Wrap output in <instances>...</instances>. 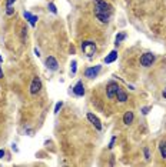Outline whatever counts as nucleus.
<instances>
[{
  "mask_svg": "<svg viewBox=\"0 0 166 167\" xmlns=\"http://www.w3.org/2000/svg\"><path fill=\"white\" fill-rule=\"evenodd\" d=\"M96 43L92 41V40H84L82 43V50L83 53L87 56V57H93V54L96 53Z\"/></svg>",
  "mask_w": 166,
  "mask_h": 167,
  "instance_id": "nucleus-2",
  "label": "nucleus"
},
{
  "mask_svg": "<svg viewBox=\"0 0 166 167\" xmlns=\"http://www.w3.org/2000/svg\"><path fill=\"white\" fill-rule=\"evenodd\" d=\"M47 7H49V10L53 13V15H56V13H58V9H56V6H55L53 3H49V6H47Z\"/></svg>",
  "mask_w": 166,
  "mask_h": 167,
  "instance_id": "nucleus-15",
  "label": "nucleus"
},
{
  "mask_svg": "<svg viewBox=\"0 0 166 167\" xmlns=\"http://www.w3.org/2000/svg\"><path fill=\"white\" fill-rule=\"evenodd\" d=\"M116 97H117V102H120V103H124V102L127 100V94L124 93L122 89H119V90H117Z\"/></svg>",
  "mask_w": 166,
  "mask_h": 167,
  "instance_id": "nucleus-12",
  "label": "nucleus"
},
{
  "mask_svg": "<svg viewBox=\"0 0 166 167\" xmlns=\"http://www.w3.org/2000/svg\"><path fill=\"white\" fill-rule=\"evenodd\" d=\"M72 90H73V93H75L77 97H82V96H84V86H83L82 81H77V83H76V86L72 89Z\"/></svg>",
  "mask_w": 166,
  "mask_h": 167,
  "instance_id": "nucleus-9",
  "label": "nucleus"
},
{
  "mask_svg": "<svg viewBox=\"0 0 166 167\" xmlns=\"http://www.w3.org/2000/svg\"><path fill=\"white\" fill-rule=\"evenodd\" d=\"M1 62H3V59H1V56H0V63H1Z\"/></svg>",
  "mask_w": 166,
  "mask_h": 167,
  "instance_id": "nucleus-30",
  "label": "nucleus"
},
{
  "mask_svg": "<svg viewBox=\"0 0 166 167\" xmlns=\"http://www.w3.org/2000/svg\"><path fill=\"white\" fill-rule=\"evenodd\" d=\"M119 89L120 87H119V84H117L116 81H110L108 84V87H106V96H108V99H115Z\"/></svg>",
  "mask_w": 166,
  "mask_h": 167,
  "instance_id": "nucleus-3",
  "label": "nucleus"
},
{
  "mask_svg": "<svg viewBox=\"0 0 166 167\" xmlns=\"http://www.w3.org/2000/svg\"><path fill=\"white\" fill-rule=\"evenodd\" d=\"M115 142H116V136H113V137H112V140H110V143H109V149H110V150L113 149V146H115Z\"/></svg>",
  "mask_w": 166,
  "mask_h": 167,
  "instance_id": "nucleus-21",
  "label": "nucleus"
},
{
  "mask_svg": "<svg viewBox=\"0 0 166 167\" xmlns=\"http://www.w3.org/2000/svg\"><path fill=\"white\" fill-rule=\"evenodd\" d=\"M34 54H36V56H37V57H39V56H40V52H39L37 49H34Z\"/></svg>",
  "mask_w": 166,
  "mask_h": 167,
  "instance_id": "nucleus-26",
  "label": "nucleus"
},
{
  "mask_svg": "<svg viewBox=\"0 0 166 167\" xmlns=\"http://www.w3.org/2000/svg\"><path fill=\"white\" fill-rule=\"evenodd\" d=\"M0 79H3V70H1V66H0Z\"/></svg>",
  "mask_w": 166,
  "mask_h": 167,
  "instance_id": "nucleus-28",
  "label": "nucleus"
},
{
  "mask_svg": "<svg viewBox=\"0 0 166 167\" xmlns=\"http://www.w3.org/2000/svg\"><path fill=\"white\" fill-rule=\"evenodd\" d=\"M149 110H150V107H143V109H142V114H145V116H146V114L149 113Z\"/></svg>",
  "mask_w": 166,
  "mask_h": 167,
  "instance_id": "nucleus-24",
  "label": "nucleus"
},
{
  "mask_svg": "<svg viewBox=\"0 0 166 167\" xmlns=\"http://www.w3.org/2000/svg\"><path fill=\"white\" fill-rule=\"evenodd\" d=\"M62 106H63V102H59V103H56V106H55V114H58L59 111H60Z\"/></svg>",
  "mask_w": 166,
  "mask_h": 167,
  "instance_id": "nucleus-16",
  "label": "nucleus"
},
{
  "mask_svg": "<svg viewBox=\"0 0 166 167\" xmlns=\"http://www.w3.org/2000/svg\"><path fill=\"white\" fill-rule=\"evenodd\" d=\"M155 59H156L155 54H152V53H145V54L141 57V64L143 67H150L152 64L155 63Z\"/></svg>",
  "mask_w": 166,
  "mask_h": 167,
  "instance_id": "nucleus-4",
  "label": "nucleus"
},
{
  "mask_svg": "<svg viewBox=\"0 0 166 167\" xmlns=\"http://www.w3.org/2000/svg\"><path fill=\"white\" fill-rule=\"evenodd\" d=\"M143 153H145V159L149 160L150 159V151H149V147H145L143 149Z\"/></svg>",
  "mask_w": 166,
  "mask_h": 167,
  "instance_id": "nucleus-19",
  "label": "nucleus"
},
{
  "mask_svg": "<svg viewBox=\"0 0 166 167\" xmlns=\"http://www.w3.org/2000/svg\"><path fill=\"white\" fill-rule=\"evenodd\" d=\"M42 89V81L40 79L36 76V77H33V80H32V83H30V94H37L39 91H40Z\"/></svg>",
  "mask_w": 166,
  "mask_h": 167,
  "instance_id": "nucleus-6",
  "label": "nucleus"
},
{
  "mask_svg": "<svg viewBox=\"0 0 166 167\" xmlns=\"http://www.w3.org/2000/svg\"><path fill=\"white\" fill-rule=\"evenodd\" d=\"M87 120L90 121L93 126H95V129H96V130H99V131L102 130V123H100V120L98 119V117H96L93 113H87Z\"/></svg>",
  "mask_w": 166,
  "mask_h": 167,
  "instance_id": "nucleus-8",
  "label": "nucleus"
},
{
  "mask_svg": "<svg viewBox=\"0 0 166 167\" xmlns=\"http://www.w3.org/2000/svg\"><path fill=\"white\" fill-rule=\"evenodd\" d=\"M112 15V6L105 0H95V16L100 23H108Z\"/></svg>",
  "mask_w": 166,
  "mask_h": 167,
  "instance_id": "nucleus-1",
  "label": "nucleus"
},
{
  "mask_svg": "<svg viewBox=\"0 0 166 167\" xmlns=\"http://www.w3.org/2000/svg\"><path fill=\"white\" fill-rule=\"evenodd\" d=\"M4 157V150H0V159H3Z\"/></svg>",
  "mask_w": 166,
  "mask_h": 167,
  "instance_id": "nucleus-27",
  "label": "nucleus"
},
{
  "mask_svg": "<svg viewBox=\"0 0 166 167\" xmlns=\"http://www.w3.org/2000/svg\"><path fill=\"white\" fill-rule=\"evenodd\" d=\"M37 20H39V19H37V16H33V15H32V17L29 19V23L32 24V26H36V22H37Z\"/></svg>",
  "mask_w": 166,
  "mask_h": 167,
  "instance_id": "nucleus-18",
  "label": "nucleus"
},
{
  "mask_svg": "<svg viewBox=\"0 0 166 167\" xmlns=\"http://www.w3.org/2000/svg\"><path fill=\"white\" fill-rule=\"evenodd\" d=\"M124 39H126V33H123V32L119 33V34L116 36V39H115V44L117 46V44H119V43H120L122 40H124Z\"/></svg>",
  "mask_w": 166,
  "mask_h": 167,
  "instance_id": "nucleus-14",
  "label": "nucleus"
},
{
  "mask_svg": "<svg viewBox=\"0 0 166 167\" xmlns=\"http://www.w3.org/2000/svg\"><path fill=\"white\" fill-rule=\"evenodd\" d=\"M133 119H135V114H133V111H126L124 113V116H123V123L124 124H130L133 121Z\"/></svg>",
  "mask_w": 166,
  "mask_h": 167,
  "instance_id": "nucleus-11",
  "label": "nucleus"
},
{
  "mask_svg": "<svg viewBox=\"0 0 166 167\" xmlns=\"http://www.w3.org/2000/svg\"><path fill=\"white\" fill-rule=\"evenodd\" d=\"M16 0H6V7H10V6H13V3H15Z\"/></svg>",
  "mask_w": 166,
  "mask_h": 167,
  "instance_id": "nucleus-23",
  "label": "nucleus"
},
{
  "mask_svg": "<svg viewBox=\"0 0 166 167\" xmlns=\"http://www.w3.org/2000/svg\"><path fill=\"white\" fill-rule=\"evenodd\" d=\"M46 67L49 69V70H52V72H55V70H58L59 69V63L58 60L53 57V56H49L47 59H46Z\"/></svg>",
  "mask_w": 166,
  "mask_h": 167,
  "instance_id": "nucleus-7",
  "label": "nucleus"
},
{
  "mask_svg": "<svg viewBox=\"0 0 166 167\" xmlns=\"http://www.w3.org/2000/svg\"><path fill=\"white\" fill-rule=\"evenodd\" d=\"M13 13H15V9L12 7V6H10V7H6V15H7V16H12Z\"/></svg>",
  "mask_w": 166,
  "mask_h": 167,
  "instance_id": "nucleus-20",
  "label": "nucleus"
},
{
  "mask_svg": "<svg viewBox=\"0 0 166 167\" xmlns=\"http://www.w3.org/2000/svg\"><path fill=\"white\" fill-rule=\"evenodd\" d=\"M22 36H23V40H25L26 36H27V30H26V29H23V30H22Z\"/></svg>",
  "mask_w": 166,
  "mask_h": 167,
  "instance_id": "nucleus-25",
  "label": "nucleus"
},
{
  "mask_svg": "<svg viewBox=\"0 0 166 167\" xmlns=\"http://www.w3.org/2000/svg\"><path fill=\"white\" fill-rule=\"evenodd\" d=\"M162 96H163V99H166V89L163 90V93H162Z\"/></svg>",
  "mask_w": 166,
  "mask_h": 167,
  "instance_id": "nucleus-29",
  "label": "nucleus"
},
{
  "mask_svg": "<svg viewBox=\"0 0 166 167\" xmlns=\"http://www.w3.org/2000/svg\"><path fill=\"white\" fill-rule=\"evenodd\" d=\"M100 70H102V66H100V64H96V66H93V67L86 69V70H84V76L89 77V79H95V77L100 73Z\"/></svg>",
  "mask_w": 166,
  "mask_h": 167,
  "instance_id": "nucleus-5",
  "label": "nucleus"
},
{
  "mask_svg": "<svg viewBox=\"0 0 166 167\" xmlns=\"http://www.w3.org/2000/svg\"><path fill=\"white\" fill-rule=\"evenodd\" d=\"M159 151H160V156L166 159V142H160L159 144Z\"/></svg>",
  "mask_w": 166,
  "mask_h": 167,
  "instance_id": "nucleus-13",
  "label": "nucleus"
},
{
  "mask_svg": "<svg viewBox=\"0 0 166 167\" xmlns=\"http://www.w3.org/2000/svg\"><path fill=\"white\" fill-rule=\"evenodd\" d=\"M116 59H117V52H116V50H112V52H110V53L105 57V63H106V64L113 63Z\"/></svg>",
  "mask_w": 166,
  "mask_h": 167,
  "instance_id": "nucleus-10",
  "label": "nucleus"
},
{
  "mask_svg": "<svg viewBox=\"0 0 166 167\" xmlns=\"http://www.w3.org/2000/svg\"><path fill=\"white\" fill-rule=\"evenodd\" d=\"M23 16H25L26 20H29V19L32 17V13H30V12H25V13H23Z\"/></svg>",
  "mask_w": 166,
  "mask_h": 167,
  "instance_id": "nucleus-22",
  "label": "nucleus"
},
{
  "mask_svg": "<svg viewBox=\"0 0 166 167\" xmlns=\"http://www.w3.org/2000/svg\"><path fill=\"white\" fill-rule=\"evenodd\" d=\"M70 66H72V69H70V73H72V74H76V67H77V63H76V60H73Z\"/></svg>",
  "mask_w": 166,
  "mask_h": 167,
  "instance_id": "nucleus-17",
  "label": "nucleus"
}]
</instances>
